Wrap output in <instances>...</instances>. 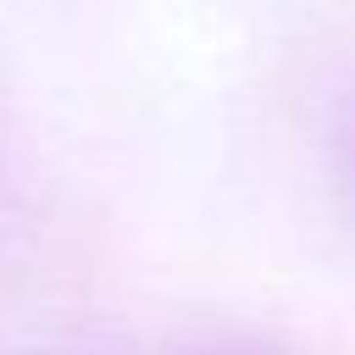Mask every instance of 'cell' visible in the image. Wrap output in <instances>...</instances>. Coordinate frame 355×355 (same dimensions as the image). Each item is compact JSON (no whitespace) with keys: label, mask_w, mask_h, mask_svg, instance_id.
Returning <instances> with one entry per match:
<instances>
[{"label":"cell","mask_w":355,"mask_h":355,"mask_svg":"<svg viewBox=\"0 0 355 355\" xmlns=\"http://www.w3.org/2000/svg\"><path fill=\"white\" fill-rule=\"evenodd\" d=\"M327 194L338 200V222L355 233V94L327 122Z\"/></svg>","instance_id":"6da1fadb"},{"label":"cell","mask_w":355,"mask_h":355,"mask_svg":"<svg viewBox=\"0 0 355 355\" xmlns=\"http://www.w3.org/2000/svg\"><path fill=\"white\" fill-rule=\"evenodd\" d=\"M211 355H272V349H261V344H227V349H211Z\"/></svg>","instance_id":"7a4b0ae2"}]
</instances>
